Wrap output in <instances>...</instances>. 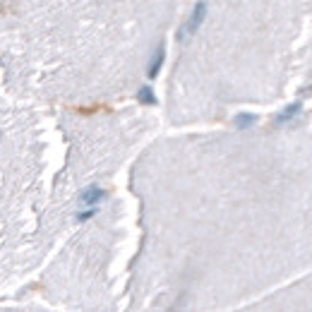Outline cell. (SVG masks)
<instances>
[{
  "label": "cell",
  "mask_w": 312,
  "mask_h": 312,
  "mask_svg": "<svg viewBox=\"0 0 312 312\" xmlns=\"http://www.w3.org/2000/svg\"><path fill=\"white\" fill-rule=\"evenodd\" d=\"M204 14H207V5H204V2H197L195 10H192V14H190V19H188V24L180 29V39L188 36V34H195V31L200 29V24L204 22Z\"/></svg>",
  "instance_id": "cell-1"
},
{
  "label": "cell",
  "mask_w": 312,
  "mask_h": 312,
  "mask_svg": "<svg viewBox=\"0 0 312 312\" xmlns=\"http://www.w3.org/2000/svg\"><path fill=\"white\" fill-rule=\"evenodd\" d=\"M104 197H106V190H101V188L92 185V188H87V190L80 195V202L84 204V207H94V204H99Z\"/></svg>",
  "instance_id": "cell-2"
},
{
  "label": "cell",
  "mask_w": 312,
  "mask_h": 312,
  "mask_svg": "<svg viewBox=\"0 0 312 312\" xmlns=\"http://www.w3.org/2000/svg\"><path fill=\"white\" fill-rule=\"evenodd\" d=\"M163 60H166V48L163 46H159V51H156V55H154V60L149 63V77H156L159 75V70H161V65H163Z\"/></svg>",
  "instance_id": "cell-3"
},
{
  "label": "cell",
  "mask_w": 312,
  "mask_h": 312,
  "mask_svg": "<svg viewBox=\"0 0 312 312\" xmlns=\"http://www.w3.org/2000/svg\"><path fill=\"white\" fill-rule=\"evenodd\" d=\"M137 101H139V104H149V106H154V104H156V96L151 92V87H142V89L137 92Z\"/></svg>",
  "instance_id": "cell-4"
},
{
  "label": "cell",
  "mask_w": 312,
  "mask_h": 312,
  "mask_svg": "<svg viewBox=\"0 0 312 312\" xmlns=\"http://www.w3.org/2000/svg\"><path fill=\"white\" fill-rule=\"evenodd\" d=\"M298 113H300V106H298V104H293V106H288L284 113H279V115H276V122L291 120V118H293V115H298Z\"/></svg>",
  "instance_id": "cell-5"
},
{
  "label": "cell",
  "mask_w": 312,
  "mask_h": 312,
  "mask_svg": "<svg viewBox=\"0 0 312 312\" xmlns=\"http://www.w3.org/2000/svg\"><path fill=\"white\" fill-rule=\"evenodd\" d=\"M255 120H257L255 115H247V113H240V115L235 118V125H238V127H247V125H252Z\"/></svg>",
  "instance_id": "cell-6"
},
{
  "label": "cell",
  "mask_w": 312,
  "mask_h": 312,
  "mask_svg": "<svg viewBox=\"0 0 312 312\" xmlns=\"http://www.w3.org/2000/svg\"><path fill=\"white\" fill-rule=\"evenodd\" d=\"M94 214H96V209L92 207V209H87V211H80V214H77V221H87V218H92Z\"/></svg>",
  "instance_id": "cell-7"
}]
</instances>
